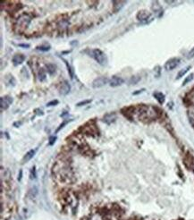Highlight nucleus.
I'll use <instances>...</instances> for the list:
<instances>
[{
	"instance_id": "21",
	"label": "nucleus",
	"mask_w": 194,
	"mask_h": 220,
	"mask_svg": "<svg viewBox=\"0 0 194 220\" xmlns=\"http://www.w3.org/2000/svg\"><path fill=\"white\" fill-rule=\"evenodd\" d=\"M49 49H50V46H47V45H40V46L37 47V50L43 51V52L48 51Z\"/></svg>"
},
{
	"instance_id": "30",
	"label": "nucleus",
	"mask_w": 194,
	"mask_h": 220,
	"mask_svg": "<svg viewBox=\"0 0 194 220\" xmlns=\"http://www.w3.org/2000/svg\"><path fill=\"white\" fill-rule=\"evenodd\" d=\"M18 46L23 47H30V45H29V44H19Z\"/></svg>"
},
{
	"instance_id": "25",
	"label": "nucleus",
	"mask_w": 194,
	"mask_h": 220,
	"mask_svg": "<svg viewBox=\"0 0 194 220\" xmlns=\"http://www.w3.org/2000/svg\"><path fill=\"white\" fill-rule=\"evenodd\" d=\"M91 99H88V100H84V101H80L79 103H77L76 106H84V105H87L89 104V103H91Z\"/></svg>"
},
{
	"instance_id": "8",
	"label": "nucleus",
	"mask_w": 194,
	"mask_h": 220,
	"mask_svg": "<svg viewBox=\"0 0 194 220\" xmlns=\"http://www.w3.org/2000/svg\"><path fill=\"white\" fill-rule=\"evenodd\" d=\"M150 17V13L147 10H141L137 13V19L140 22H144Z\"/></svg>"
},
{
	"instance_id": "15",
	"label": "nucleus",
	"mask_w": 194,
	"mask_h": 220,
	"mask_svg": "<svg viewBox=\"0 0 194 220\" xmlns=\"http://www.w3.org/2000/svg\"><path fill=\"white\" fill-rule=\"evenodd\" d=\"M113 4H114V11L117 12L124 6L125 2V1H114Z\"/></svg>"
},
{
	"instance_id": "18",
	"label": "nucleus",
	"mask_w": 194,
	"mask_h": 220,
	"mask_svg": "<svg viewBox=\"0 0 194 220\" xmlns=\"http://www.w3.org/2000/svg\"><path fill=\"white\" fill-rule=\"evenodd\" d=\"M184 164L188 166V167H194L193 164V159L192 157H187L185 159H184Z\"/></svg>"
},
{
	"instance_id": "32",
	"label": "nucleus",
	"mask_w": 194,
	"mask_h": 220,
	"mask_svg": "<svg viewBox=\"0 0 194 220\" xmlns=\"http://www.w3.org/2000/svg\"><path fill=\"white\" fill-rule=\"evenodd\" d=\"M191 123H192V126L194 127V117H192V119H191Z\"/></svg>"
},
{
	"instance_id": "6",
	"label": "nucleus",
	"mask_w": 194,
	"mask_h": 220,
	"mask_svg": "<svg viewBox=\"0 0 194 220\" xmlns=\"http://www.w3.org/2000/svg\"><path fill=\"white\" fill-rule=\"evenodd\" d=\"M13 103V98L10 96H5L0 99V106L1 110L4 111L9 107V106Z\"/></svg>"
},
{
	"instance_id": "29",
	"label": "nucleus",
	"mask_w": 194,
	"mask_h": 220,
	"mask_svg": "<svg viewBox=\"0 0 194 220\" xmlns=\"http://www.w3.org/2000/svg\"><path fill=\"white\" fill-rule=\"evenodd\" d=\"M56 140H57V138H56V137H51V138H50V140H49V141H50V142H49V144H50V145H53Z\"/></svg>"
},
{
	"instance_id": "31",
	"label": "nucleus",
	"mask_w": 194,
	"mask_h": 220,
	"mask_svg": "<svg viewBox=\"0 0 194 220\" xmlns=\"http://www.w3.org/2000/svg\"><path fill=\"white\" fill-rule=\"evenodd\" d=\"M22 174H23V172H22V170H21V171H20V175L18 176V180H19V181L22 179Z\"/></svg>"
},
{
	"instance_id": "17",
	"label": "nucleus",
	"mask_w": 194,
	"mask_h": 220,
	"mask_svg": "<svg viewBox=\"0 0 194 220\" xmlns=\"http://www.w3.org/2000/svg\"><path fill=\"white\" fill-rule=\"evenodd\" d=\"M46 72L44 69H39V73H38V79L39 81H44L46 80Z\"/></svg>"
},
{
	"instance_id": "11",
	"label": "nucleus",
	"mask_w": 194,
	"mask_h": 220,
	"mask_svg": "<svg viewBox=\"0 0 194 220\" xmlns=\"http://www.w3.org/2000/svg\"><path fill=\"white\" fill-rule=\"evenodd\" d=\"M35 153H36V151H34V150H32V151H28V152L24 155V157H23V164H25V163L29 162V161L34 157Z\"/></svg>"
},
{
	"instance_id": "10",
	"label": "nucleus",
	"mask_w": 194,
	"mask_h": 220,
	"mask_svg": "<svg viewBox=\"0 0 194 220\" xmlns=\"http://www.w3.org/2000/svg\"><path fill=\"white\" fill-rule=\"evenodd\" d=\"M116 119V115L114 113H109V114H106L103 117V121L107 124V125H110L112 123H114V120Z\"/></svg>"
},
{
	"instance_id": "20",
	"label": "nucleus",
	"mask_w": 194,
	"mask_h": 220,
	"mask_svg": "<svg viewBox=\"0 0 194 220\" xmlns=\"http://www.w3.org/2000/svg\"><path fill=\"white\" fill-rule=\"evenodd\" d=\"M152 10L154 12H156V13H159V12L162 10V8H161L159 4V2H157V1L153 2V4H152Z\"/></svg>"
},
{
	"instance_id": "13",
	"label": "nucleus",
	"mask_w": 194,
	"mask_h": 220,
	"mask_svg": "<svg viewBox=\"0 0 194 220\" xmlns=\"http://www.w3.org/2000/svg\"><path fill=\"white\" fill-rule=\"evenodd\" d=\"M46 71L47 72V73H49L50 75L54 74L57 71V66L54 65V64H48L46 65Z\"/></svg>"
},
{
	"instance_id": "5",
	"label": "nucleus",
	"mask_w": 194,
	"mask_h": 220,
	"mask_svg": "<svg viewBox=\"0 0 194 220\" xmlns=\"http://www.w3.org/2000/svg\"><path fill=\"white\" fill-rule=\"evenodd\" d=\"M179 63H180V58H171V59H169L168 61H166V63L165 64V69L166 70V71L173 70L176 66H178Z\"/></svg>"
},
{
	"instance_id": "27",
	"label": "nucleus",
	"mask_w": 194,
	"mask_h": 220,
	"mask_svg": "<svg viewBox=\"0 0 194 220\" xmlns=\"http://www.w3.org/2000/svg\"><path fill=\"white\" fill-rule=\"evenodd\" d=\"M187 58H189V59H190V58H194V47L192 48V49H191V51L188 53V55H187Z\"/></svg>"
},
{
	"instance_id": "24",
	"label": "nucleus",
	"mask_w": 194,
	"mask_h": 220,
	"mask_svg": "<svg viewBox=\"0 0 194 220\" xmlns=\"http://www.w3.org/2000/svg\"><path fill=\"white\" fill-rule=\"evenodd\" d=\"M65 65H66V67H67V71H68V73L70 74V76H71V78L73 79V71H72V68H71V66L68 65V63L66 62V61H65Z\"/></svg>"
},
{
	"instance_id": "7",
	"label": "nucleus",
	"mask_w": 194,
	"mask_h": 220,
	"mask_svg": "<svg viewBox=\"0 0 194 220\" xmlns=\"http://www.w3.org/2000/svg\"><path fill=\"white\" fill-rule=\"evenodd\" d=\"M125 82L124 79L119 77V76H113L110 80H109V85L113 88H115V87H118V86H121L123 83Z\"/></svg>"
},
{
	"instance_id": "14",
	"label": "nucleus",
	"mask_w": 194,
	"mask_h": 220,
	"mask_svg": "<svg viewBox=\"0 0 194 220\" xmlns=\"http://www.w3.org/2000/svg\"><path fill=\"white\" fill-rule=\"evenodd\" d=\"M38 193H39V190H38V188H37L36 186H33V187H32V188L29 190V193H28V195H29V197L31 198V199H35L36 196L38 195Z\"/></svg>"
},
{
	"instance_id": "9",
	"label": "nucleus",
	"mask_w": 194,
	"mask_h": 220,
	"mask_svg": "<svg viewBox=\"0 0 194 220\" xmlns=\"http://www.w3.org/2000/svg\"><path fill=\"white\" fill-rule=\"evenodd\" d=\"M12 60H13V63L14 65H19L23 64V62H24L25 57H24V55H23V54H16V55H14V56L13 57Z\"/></svg>"
},
{
	"instance_id": "2",
	"label": "nucleus",
	"mask_w": 194,
	"mask_h": 220,
	"mask_svg": "<svg viewBox=\"0 0 194 220\" xmlns=\"http://www.w3.org/2000/svg\"><path fill=\"white\" fill-rule=\"evenodd\" d=\"M91 57L94 58L99 65H105L107 62V59H106V55L104 54V52L101 51L100 49L99 48H95V49H92L90 53Z\"/></svg>"
},
{
	"instance_id": "1",
	"label": "nucleus",
	"mask_w": 194,
	"mask_h": 220,
	"mask_svg": "<svg viewBox=\"0 0 194 220\" xmlns=\"http://www.w3.org/2000/svg\"><path fill=\"white\" fill-rule=\"evenodd\" d=\"M32 21V17L27 14V13H24L22 14L16 21V24H15V27L16 29L20 32H23V31L29 26V24Z\"/></svg>"
},
{
	"instance_id": "4",
	"label": "nucleus",
	"mask_w": 194,
	"mask_h": 220,
	"mask_svg": "<svg viewBox=\"0 0 194 220\" xmlns=\"http://www.w3.org/2000/svg\"><path fill=\"white\" fill-rule=\"evenodd\" d=\"M71 91V85L69 83L68 81H64L61 82V84L58 87V91L59 94L62 96H66Z\"/></svg>"
},
{
	"instance_id": "12",
	"label": "nucleus",
	"mask_w": 194,
	"mask_h": 220,
	"mask_svg": "<svg viewBox=\"0 0 194 220\" xmlns=\"http://www.w3.org/2000/svg\"><path fill=\"white\" fill-rule=\"evenodd\" d=\"M153 96L155 97V99L159 101V104H163L165 102V95L163 94L162 92H159V91H156L154 92Z\"/></svg>"
},
{
	"instance_id": "23",
	"label": "nucleus",
	"mask_w": 194,
	"mask_h": 220,
	"mask_svg": "<svg viewBox=\"0 0 194 220\" xmlns=\"http://www.w3.org/2000/svg\"><path fill=\"white\" fill-rule=\"evenodd\" d=\"M36 176H37V174H36V169H35V166H33V167L32 168V170H31L30 177H31V179L32 180V179H35V178H36Z\"/></svg>"
},
{
	"instance_id": "22",
	"label": "nucleus",
	"mask_w": 194,
	"mask_h": 220,
	"mask_svg": "<svg viewBox=\"0 0 194 220\" xmlns=\"http://www.w3.org/2000/svg\"><path fill=\"white\" fill-rule=\"evenodd\" d=\"M193 76H194L193 73H191L189 76H187V77H186V79H185V80H184V81L183 82V85H186L188 82H190V81L193 79Z\"/></svg>"
},
{
	"instance_id": "16",
	"label": "nucleus",
	"mask_w": 194,
	"mask_h": 220,
	"mask_svg": "<svg viewBox=\"0 0 194 220\" xmlns=\"http://www.w3.org/2000/svg\"><path fill=\"white\" fill-rule=\"evenodd\" d=\"M190 69H191V66L189 65V66H187V67H185V68H183V69L180 70V71H179V73H177L176 79H180V78L183 77V76L185 75V73H188V71H189Z\"/></svg>"
},
{
	"instance_id": "3",
	"label": "nucleus",
	"mask_w": 194,
	"mask_h": 220,
	"mask_svg": "<svg viewBox=\"0 0 194 220\" xmlns=\"http://www.w3.org/2000/svg\"><path fill=\"white\" fill-rule=\"evenodd\" d=\"M109 82V80L105 77V76H100V77H98L97 79H95L94 81H92V87L94 89H99V88H102L104 87L106 84H107Z\"/></svg>"
},
{
	"instance_id": "26",
	"label": "nucleus",
	"mask_w": 194,
	"mask_h": 220,
	"mask_svg": "<svg viewBox=\"0 0 194 220\" xmlns=\"http://www.w3.org/2000/svg\"><path fill=\"white\" fill-rule=\"evenodd\" d=\"M57 104H58V100H52V101H50L47 104V106H56Z\"/></svg>"
},
{
	"instance_id": "19",
	"label": "nucleus",
	"mask_w": 194,
	"mask_h": 220,
	"mask_svg": "<svg viewBox=\"0 0 194 220\" xmlns=\"http://www.w3.org/2000/svg\"><path fill=\"white\" fill-rule=\"evenodd\" d=\"M140 81V76H132V77H131V79L129 80V84L130 85H135V84H137L139 81Z\"/></svg>"
},
{
	"instance_id": "28",
	"label": "nucleus",
	"mask_w": 194,
	"mask_h": 220,
	"mask_svg": "<svg viewBox=\"0 0 194 220\" xmlns=\"http://www.w3.org/2000/svg\"><path fill=\"white\" fill-rule=\"evenodd\" d=\"M68 122H69V121H65V122H64V123H63L62 125H60V126H59V127H58V129L57 130V132H59V131H60V130H61L62 128H64V126H65V125H67V123H68Z\"/></svg>"
}]
</instances>
